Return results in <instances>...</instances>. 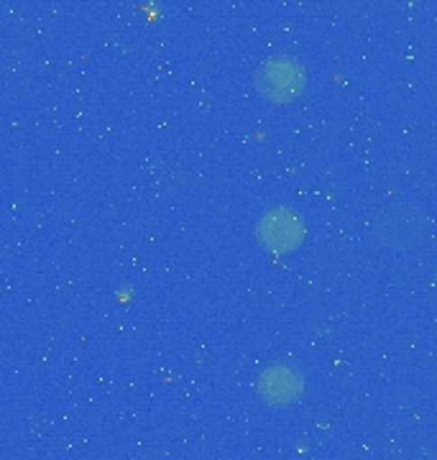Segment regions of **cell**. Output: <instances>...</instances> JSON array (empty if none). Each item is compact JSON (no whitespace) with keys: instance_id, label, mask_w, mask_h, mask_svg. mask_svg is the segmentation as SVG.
Wrapping results in <instances>:
<instances>
[{"instance_id":"cell-1","label":"cell","mask_w":437,"mask_h":460,"mask_svg":"<svg viewBox=\"0 0 437 460\" xmlns=\"http://www.w3.org/2000/svg\"><path fill=\"white\" fill-rule=\"evenodd\" d=\"M371 233L387 251H412L427 235V217L412 202H388L373 215Z\"/></svg>"},{"instance_id":"cell-2","label":"cell","mask_w":437,"mask_h":460,"mask_svg":"<svg viewBox=\"0 0 437 460\" xmlns=\"http://www.w3.org/2000/svg\"><path fill=\"white\" fill-rule=\"evenodd\" d=\"M254 84L263 100L274 105H290L305 93L308 75H305V66L299 65V59H294L290 54H276L256 69Z\"/></svg>"},{"instance_id":"cell-3","label":"cell","mask_w":437,"mask_h":460,"mask_svg":"<svg viewBox=\"0 0 437 460\" xmlns=\"http://www.w3.org/2000/svg\"><path fill=\"white\" fill-rule=\"evenodd\" d=\"M256 235L266 251L284 256V253H291L302 246L308 228H305V220L299 217V213H294L291 208H274V210L263 213L256 226Z\"/></svg>"},{"instance_id":"cell-4","label":"cell","mask_w":437,"mask_h":460,"mask_svg":"<svg viewBox=\"0 0 437 460\" xmlns=\"http://www.w3.org/2000/svg\"><path fill=\"white\" fill-rule=\"evenodd\" d=\"M256 392L263 399V404H269V407H276V410L291 407L294 402H299V396L305 394V376L294 366L272 363L261 371Z\"/></svg>"}]
</instances>
